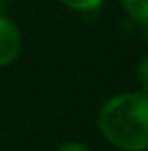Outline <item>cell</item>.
I'll use <instances>...</instances> for the list:
<instances>
[{
	"instance_id": "1",
	"label": "cell",
	"mask_w": 148,
	"mask_h": 151,
	"mask_svg": "<svg viewBox=\"0 0 148 151\" xmlns=\"http://www.w3.org/2000/svg\"><path fill=\"white\" fill-rule=\"evenodd\" d=\"M98 129L114 147L122 151L148 149V94L124 92L101 104Z\"/></svg>"
},
{
	"instance_id": "2",
	"label": "cell",
	"mask_w": 148,
	"mask_h": 151,
	"mask_svg": "<svg viewBox=\"0 0 148 151\" xmlns=\"http://www.w3.org/2000/svg\"><path fill=\"white\" fill-rule=\"evenodd\" d=\"M23 49V35L21 29L8 17L0 12V68H8L16 61Z\"/></svg>"
},
{
	"instance_id": "3",
	"label": "cell",
	"mask_w": 148,
	"mask_h": 151,
	"mask_svg": "<svg viewBox=\"0 0 148 151\" xmlns=\"http://www.w3.org/2000/svg\"><path fill=\"white\" fill-rule=\"evenodd\" d=\"M124 10L140 25H148V0H122Z\"/></svg>"
},
{
	"instance_id": "4",
	"label": "cell",
	"mask_w": 148,
	"mask_h": 151,
	"mask_svg": "<svg viewBox=\"0 0 148 151\" xmlns=\"http://www.w3.org/2000/svg\"><path fill=\"white\" fill-rule=\"evenodd\" d=\"M59 2L71 10H77V12H91V10H98L103 4V0H59Z\"/></svg>"
},
{
	"instance_id": "5",
	"label": "cell",
	"mask_w": 148,
	"mask_h": 151,
	"mask_svg": "<svg viewBox=\"0 0 148 151\" xmlns=\"http://www.w3.org/2000/svg\"><path fill=\"white\" fill-rule=\"evenodd\" d=\"M136 76H138V82H140V88L142 92L148 94V53L140 59L138 63V70H136Z\"/></svg>"
},
{
	"instance_id": "6",
	"label": "cell",
	"mask_w": 148,
	"mask_h": 151,
	"mask_svg": "<svg viewBox=\"0 0 148 151\" xmlns=\"http://www.w3.org/2000/svg\"><path fill=\"white\" fill-rule=\"evenodd\" d=\"M55 151H93V149H89L87 145L77 143V141H67V143H61Z\"/></svg>"
},
{
	"instance_id": "7",
	"label": "cell",
	"mask_w": 148,
	"mask_h": 151,
	"mask_svg": "<svg viewBox=\"0 0 148 151\" xmlns=\"http://www.w3.org/2000/svg\"><path fill=\"white\" fill-rule=\"evenodd\" d=\"M10 2H12V0H0V12H2V10H6V8L10 6Z\"/></svg>"
},
{
	"instance_id": "8",
	"label": "cell",
	"mask_w": 148,
	"mask_h": 151,
	"mask_svg": "<svg viewBox=\"0 0 148 151\" xmlns=\"http://www.w3.org/2000/svg\"><path fill=\"white\" fill-rule=\"evenodd\" d=\"M144 39L148 41V25H144Z\"/></svg>"
}]
</instances>
